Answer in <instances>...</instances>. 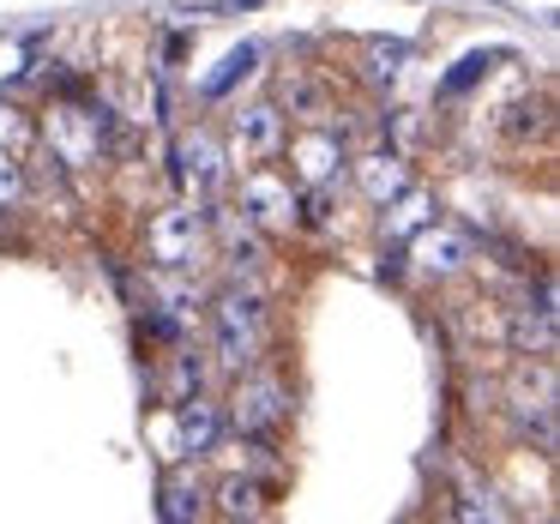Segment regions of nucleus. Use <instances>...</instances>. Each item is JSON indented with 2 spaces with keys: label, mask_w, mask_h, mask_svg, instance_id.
<instances>
[{
  "label": "nucleus",
  "mask_w": 560,
  "mask_h": 524,
  "mask_svg": "<svg viewBox=\"0 0 560 524\" xmlns=\"http://www.w3.org/2000/svg\"><path fill=\"white\" fill-rule=\"evenodd\" d=\"M199 512H206V488L199 482H182V476H170V482H163V519H199Z\"/></svg>",
  "instance_id": "nucleus-11"
},
{
  "label": "nucleus",
  "mask_w": 560,
  "mask_h": 524,
  "mask_svg": "<svg viewBox=\"0 0 560 524\" xmlns=\"http://www.w3.org/2000/svg\"><path fill=\"white\" fill-rule=\"evenodd\" d=\"M182 182L194 187L199 199H211L218 194V182H223V151H218V139L211 133H194V139H182Z\"/></svg>",
  "instance_id": "nucleus-6"
},
{
  "label": "nucleus",
  "mask_w": 560,
  "mask_h": 524,
  "mask_svg": "<svg viewBox=\"0 0 560 524\" xmlns=\"http://www.w3.org/2000/svg\"><path fill=\"white\" fill-rule=\"evenodd\" d=\"M290 103L307 115V121H319V115H326V97H319L314 85H290Z\"/></svg>",
  "instance_id": "nucleus-17"
},
{
  "label": "nucleus",
  "mask_w": 560,
  "mask_h": 524,
  "mask_svg": "<svg viewBox=\"0 0 560 524\" xmlns=\"http://www.w3.org/2000/svg\"><path fill=\"white\" fill-rule=\"evenodd\" d=\"M259 343H266V307L247 290H230L218 302V356L235 368H247L259 356Z\"/></svg>",
  "instance_id": "nucleus-1"
},
{
  "label": "nucleus",
  "mask_w": 560,
  "mask_h": 524,
  "mask_svg": "<svg viewBox=\"0 0 560 524\" xmlns=\"http://www.w3.org/2000/svg\"><path fill=\"white\" fill-rule=\"evenodd\" d=\"M278 145H283V115L278 109H266V103H259V109L235 115V151H242V158L266 163Z\"/></svg>",
  "instance_id": "nucleus-7"
},
{
  "label": "nucleus",
  "mask_w": 560,
  "mask_h": 524,
  "mask_svg": "<svg viewBox=\"0 0 560 524\" xmlns=\"http://www.w3.org/2000/svg\"><path fill=\"white\" fill-rule=\"evenodd\" d=\"M410 254H416V266H422V271H440V278H446V271H458L464 259H470V247H464L458 230H434V223H422L416 242H410Z\"/></svg>",
  "instance_id": "nucleus-8"
},
{
  "label": "nucleus",
  "mask_w": 560,
  "mask_h": 524,
  "mask_svg": "<svg viewBox=\"0 0 560 524\" xmlns=\"http://www.w3.org/2000/svg\"><path fill=\"white\" fill-rule=\"evenodd\" d=\"M199 235H206V218H199L194 206H175V211H158L151 218V230H145V247H151V259L158 266H187V259L199 254Z\"/></svg>",
  "instance_id": "nucleus-2"
},
{
  "label": "nucleus",
  "mask_w": 560,
  "mask_h": 524,
  "mask_svg": "<svg viewBox=\"0 0 560 524\" xmlns=\"http://www.w3.org/2000/svg\"><path fill=\"white\" fill-rule=\"evenodd\" d=\"M398 61H404V49H374L368 55V79H398Z\"/></svg>",
  "instance_id": "nucleus-16"
},
{
  "label": "nucleus",
  "mask_w": 560,
  "mask_h": 524,
  "mask_svg": "<svg viewBox=\"0 0 560 524\" xmlns=\"http://www.w3.org/2000/svg\"><path fill=\"white\" fill-rule=\"evenodd\" d=\"M175 434H182V440H175L182 452H211V440H218V410H211L199 392H194V398H182V404H175Z\"/></svg>",
  "instance_id": "nucleus-10"
},
{
  "label": "nucleus",
  "mask_w": 560,
  "mask_h": 524,
  "mask_svg": "<svg viewBox=\"0 0 560 524\" xmlns=\"http://www.w3.org/2000/svg\"><path fill=\"white\" fill-rule=\"evenodd\" d=\"M422 223H434V199L404 187L398 206H392V218H386V230H392V235H410V230H422Z\"/></svg>",
  "instance_id": "nucleus-12"
},
{
  "label": "nucleus",
  "mask_w": 560,
  "mask_h": 524,
  "mask_svg": "<svg viewBox=\"0 0 560 524\" xmlns=\"http://www.w3.org/2000/svg\"><path fill=\"white\" fill-rule=\"evenodd\" d=\"M242 206L254 223H271V230H283V223H295V194L290 182H278L271 170H254L242 182Z\"/></svg>",
  "instance_id": "nucleus-4"
},
{
  "label": "nucleus",
  "mask_w": 560,
  "mask_h": 524,
  "mask_svg": "<svg viewBox=\"0 0 560 524\" xmlns=\"http://www.w3.org/2000/svg\"><path fill=\"white\" fill-rule=\"evenodd\" d=\"M355 187H362L374 206H386V199H398L404 187H410V175H404V163L392 158V151H374V158L355 163Z\"/></svg>",
  "instance_id": "nucleus-9"
},
{
  "label": "nucleus",
  "mask_w": 560,
  "mask_h": 524,
  "mask_svg": "<svg viewBox=\"0 0 560 524\" xmlns=\"http://www.w3.org/2000/svg\"><path fill=\"white\" fill-rule=\"evenodd\" d=\"M223 512H235V519H254V512H259V488L247 482V476L223 482Z\"/></svg>",
  "instance_id": "nucleus-13"
},
{
  "label": "nucleus",
  "mask_w": 560,
  "mask_h": 524,
  "mask_svg": "<svg viewBox=\"0 0 560 524\" xmlns=\"http://www.w3.org/2000/svg\"><path fill=\"white\" fill-rule=\"evenodd\" d=\"M290 163H295V175H302L307 187H326L331 175H338V163H343V145H338V133H302L290 145Z\"/></svg>",
  "instance_id": "nucleus-5"
},
{
  "label": "nucleus",
  "mask_w": 560,
  "mask_h": 524,
  "mask_svg": "<svg viewBox=\"0 0 560 524\" xmlns=\"http://www.w3.org/2000/svg\"><path fill=\"white\" fill-rule=\"evenodd\" d=\"M19 194H25V175H19L13 151H0V199H7V206H13Z\"/></svg>",
  "instance_id": "nucleus-15"
},
{
  "label": "nucleus",
  "mask_w": 560,
  "mask_h": 524,
  "mask_svg": "<svg viewBox=\"0 0 560 524\" xmlns=\"http://www.w3.org/2000/svg\"><path fill=\"white\" fill-rule=\"evenodd\" d=\"M235 428H242V434H271V428L283 422V416H290V398H283V386L271 374H254V380H242V386H235Z\"/></svg>",
  "instance_id": "nucleus-3"
},
{
  "label": "nucleus",
  "mask_w": 560,
  "mask_h": 524,
  "mask_svg": "<svg viewBox=\"0 0 560 524\" xmlns=\"http://www.w3.org/2000/svg\"><path fill=\"white\" fill-rule=\"evenodd\" d=\"M19 145H31V121L0 103V151H19Z\"/></svg>",
  "instance_id": "nucleus-14"
}]
</instances>
